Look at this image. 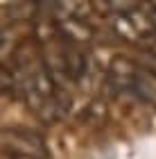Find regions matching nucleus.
<instances>
[{"mask_svg":"<svg viewBox=\"0 0 156 159\" xmlns=\"http://www.w3.org/2000/svg\"><path fill=\"white\" fill-rule=\"evenodd\" d=\"M11 70L16 75L18 98L27 105V109L43 123H54L61 114V100L59 89L45 68L43 57L23 48Z\"/></svg>","mask_w":156,"mask_h":159,"instance_id":"f257e3e1","label":"nucleus"},{"mask_svg":"<svg viewBox=\"0 0 156 159\" xmlns=\"http://www.w3.org/2000/svg\"><path fill=\"white\" fill-rule=\"evenodd\" d=\"M109 84L116 86L118 91L133 93V96L152 100L154 89H152V80L150 73L143 68V64H136L127 57H116L109 64Z\"/></svg>","mask_w":156,"mask_h":159,"instance_id":"f03ea898","label":"nucleus"},{"mask_svg":"<svg viewBox=\"0 0 156 159\" xmlns=\"http://www.w3.org/2000/svg\"><path fill=\"white\" fill-rule=\"evenodd\" d=\"M2 155L11 157H34V159H52L45 141L36 132L23 127H7L2 132Z\"/></svg>","mask_w":156,"mask_h":159,"instance_id":"7ed1b4c3","label":"nucleus"},{"mask_svg":"<svg viewBox=\"0 0 156 159\" xmlns=\"http://www.w3.org/2000/svg\"><path fill=\"white\" fill-rule=\"evenodd\" d=\"M140 64H143V68H145L150 75H154V77H156V55L145 52V55H143V59H140Z\"/></svg>","mask_w":156,"mask_h":159,"instance_id":"20e7f679","label":"nucleus"},{"mask_svg":"<svg viewBox=\"0 0 156 159\" xmlns=\"http://www.w3.org/2000/svg\"><path fill=\"white\" fill-rule=\"evenodd\" d=\"M143 48H145V52H152V55H156V34H154V37H152L150 41H147V43H145Z\"/></svg>","mask_w":156,"mask_h":159,"instance_id":"39448f33","label":"nucleus"},{"mask_svg":"<svg viewBox=\"0 0 156 159\" xmlns=\"http://www.w3.org/2000/svg\"><path fill=\"white\" fill-rule=\"evenodd\" d=\"M2 159H34V157H11V155H2Z\"/></svg>","mask_w":156,"mask_h":159,"instance_id":"423d86ee","label":"nucleus"}]
</instances>
